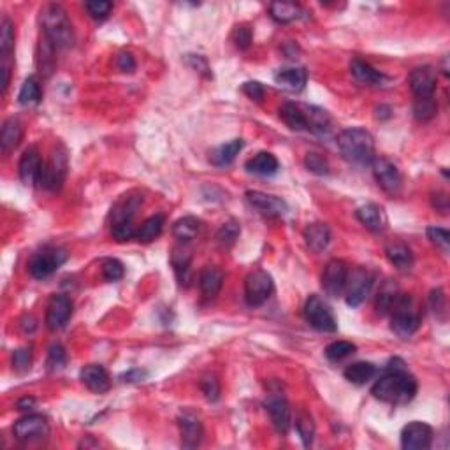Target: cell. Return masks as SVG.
Instances as JSON below:
<instances>
[{
  "instance_id": "obj_51",
  "label": "cell",
  "mask_w": 450,
  "mask_h": 450,
  "mask_svg": "<svg viewBox=\"0 0 450 450\" xmlns=\"http://www.w3.org/2000/svg\"><path fill=\"white\" fill-rule=\"evenodd\" d=\"M84 9L88 11V15L92 16L93 20H106L110 16L111 9H113V4L107 2V0H92V2H87L84 4Z\"/></svg>"
},
{
  "instance_id": "obj_24",
  "label": "cell",
  "mask_w": 450,
  "mask_h": 450,
  "mask_svg": "<svg viewBox=\"0 0 450 450\" xmlns=\"http://www.w3.org/2000/svg\"><path fill=\"white\" fill-rule=\"evenodd\" d=\"M355 216L364 227L370 229L371 232H382L387 225V218L380 206L377 204H364L355 211Z\"/></svg>"
},
{
  "instance_id": "obj_38",
  "label": "cell",
  "mask_w": 450,
  "mask_h": 450,
  "mask_svg": "<svg viewBox=\"0 0 450 450\" xmlns=\"http://www.w3.org/2000/svg\"><path fill=\"white\" fill-rule=\"evenodd\" d=\"M40 97H43V90H40V84L39 81H37V77H27L22 84V90H20V104H23V106H33V104L39 103Z\"/></svg>"
},
{
  "instance_id": "obj_42",
  "label": "cell",
  "mask_w": 450,
  "mask_h": 450,
  "mask_svg": "<svg viewBox=\"0 0 450 450\" xmlns=\"http://www.w3.org/2000/svg\"><path fill=\"white\" fill-rule=\"evenodd\" d=\"M436 111H438V104H436L435 96L415 99L414 114L419 121H429L431 118H435Z\"/></svg>"
},
{
  "instance_id": "obj_50",
  "label": "cell",
  "mask_w": 450,
  "mask_h": 450,
  "mask_svg": "<svg viewBox=\"0 0 450 450\" xmlns=\"http://www.w3.org/2000/svg\"><path fill=\"white\" fill-rule=\"evenodd\" d=\"M125 267L118 259H107L103 264V276L107 282H118L123 278Z\"/></svg>"
},
{
  "instance_id": "obj_57",
  "label": "cell",
  "mask_w": 450,
  "mask_h": 450,
  "mask_svg": "<svg viewBox=\"0 0 450 450\" xmlns=\"http://www.w3.org/2000/svg\"><path fill=\"white\" fill-rule=\"evenodd\" d=\"M117 67L121 73H134V70H136V60H134L132 53L121 52L120 55L117 57Z\"/></svg>"
},
{
  "instance_id": "obj_21",
  "label": "cell",
  "mask_w": 450,
  "mask_h": 450,
  "mask_svg": "<svg viewBox=\"0 0 450 450\" xmlns=\"http://www.w3.org/2000/svg\"><path fill=\"white\" fill-rule=\"evenodd\" d=\"M275 81L289 92H301L306 87L308 73L303 67H283L276 70Z\"/></svg>"
},
{
  "instance_id": "obj_55",
  "label": "cell",
  "mask_w": 450,
  "mask_h": 450,
  "mask_svg": "<svg viewBox=\"0 0 450 450\" xmlns=\"http://www.w3.org/2000/svg\"><path fill=\"white\" fill-rule=\"evenodd\" d=\"M185 60H187V63L195 70V73L202 74V76H206V77H211V69H209V66H208V62H206L204 57L187 55L185 57Z\"/></svg>"
},
{
  "instance_id": "obj_60",
  "label": "cell",
  "mask_w": 450,
  "mask_h": 450,
  "mask_svg": "<svg viewBox=\"0 0 450 450\" xmlns=\"http://www.w3.org/2000/svg\"><path fill=\"white\" fill-rule=\"evenodd\" d=\"M147 377H148L147 371L130 370L128 373H125L121 378H123V382H128V384H136V382H143Z\"/></svg>"
},
{
  "instance_id": "obj_3",
  "label": "cell",
  "mask_w": 450,
  "mask_h": 450,
  "mask_svg": "<svg viewBox=\"0 0 450 450\" xmlns=\"http://www.w3.org/2000/svg\"><path fill=\"white\" fill-rule=\"evenodd\" d=\"M43 36L55 46V50H67L74 44V30L67 11L59 4H48L40 11Z\"/></svg>"
},
{
  "instance_id": "obj_10",
  "label": "cell",
  "mask_w": 450,
  "mask_h": 450,
  "mask_svg": "<svg viewBox=\"0 0 450 450\" xmlns=\"http://www.w3.org/2000/svg\"><path fill=\"white\" fill-rule=\"evenodd\" d=\"M13 433H15L16 440H20V442H36V440H43L50 435L48 419L39 414L25 415V417H22L20 421L15 422Z\"/></svg>"
},
{
  "instance_id": "obj_35",
  "label": "cell",
  "mask_w": 450,
  "mask_h": 450,
  "mask_svg": "<svg viewBox=\"0 0 450 450\" xmlns=\"http://www.w3.org/2000/svg\"><path fill=\"white\" fill-rule=\"evenodd\" d=\"M343 375L348 382H352V384L364 385L368 384L375 375H377V368H375V364L366 363V361H361V363H354L350 364V366H347V370H345Z\"/></svg>"
},
{
  "instance_id": "obj_37",
  "label": "cell",
  "mask_w": 450,
  "mask_h": 450,
  "mask_svg": "<svg viewBox=\"0 0 450 450\" xmlns=\"http://www.w3.org/2000/svg\"><path fill=\"white\" fill-rule=\"evenodd\" d=\"M164 223L165 218L162 215L150 216V218L141 223V227L137 229L136 238L143 243L153 241V239H157L158 236L162 234V231H164Z\"/></svg>"
},
{
  "instance_id": "obj_5",
  "label": "cell",
  "mask_w": 450,
  "mask_h": 450,
  "mask_svg": "<svg viewBox=\"0 0 450 450\" xmlns=\"http://www.w3.org/2000/svg\"><path fill=\"white\" fill-rule=\"evenodd\" d=\"M67 169H69V155H67L66 148L59 144V147L53 148L48 162L43 164V171H40L39 178L40 187L50 192L60 190L63 181H66Z\"/></svg>"
},
{
  "instance_id": "obj_4",
  "label": "cell",
  "mask_w": 450,
  "mask_h": 450,
  "mask_svg": "<svg viewBox=\"0 0 450 450\" xmlns=\"http://www.w3.org/2000/svg\"><path fill=\"white\" fill-rule=\"evenodd\" d=\"M391 329L399 338H410L421 326V313L414 299L407 294H398L391 306Z\"/></svg>"
},
{
  "instance_id": "obj_58",
  "label": "cell",
  "mask_w": 450,
  "mask_h": 450,
  "mask_svg": "<svg viewBox=\"0 0 450 450\" xmlns=\"http://www.w3.org/2000/svg\"><path fill=\"white\" fill-rule=\"evenodd\" d=\"M431 306L435 313H440V311L445 310V296H443V292L440 289L431 292Z\"/></svg>"
},
{
  "instance_id": "obj_39",
  "label": "cell",
  "mask_w": 450,
  "mask_h": 450,
  "mask_svg": "<svg viewBox=\"0 0 450 450\" xmlns=\"http://www.w3.org/2000/svg\"><path fill=\"white\" fill-rule=\"evenodd\" d=\"M15 50V25L8 16H4L0 23V53L2 60H8Z\"/></svg>"
},
{
  "instance_id": "obj_61",
  "label": "cell",
  "mask_w": 450,
  "mask_h": 450,
  "mask_svg": "<svg viewBox=\"0 0 450 450\" xmlns=\"http://www.w3.org/2000/svg\"><path fill=\"white\" fill-rule=\"evenodd\" d=\"M2 76H4V80H2V96H6L9 83H11V66L8 63V60L2 62Z\"/></svg>"
},
{
  "instance_id": "obj_13",
  "label": "cell",
  "mask_w": 450,
  "mask_h": 450,
  "mask_svg": "<svg viewBox=\"0 0 450 450\" xmlns=\"http://www.w3.org/2000/svg\"><path fill=\"white\" fill-rule=\"evenodd\" d=\"M371 287H373V276L366 269H355L354 273H350L347 289H345L348 306H361L366 301V297L370 296Z\"/></svg>"
},
{
  "instance_id": "obj_18",
  "label": "cell",
  "mask_w": 450,
  "mask_h": 450,
  "mask_svg": "<svg viewBox=\"0 0 450 450\" xmlns=\"http://www.w3.org/2000/svg\"><path fill=\"white\" fill-rule=\"evenodd\" d=\"M20 179L23 181V185L32 187V185L39 183L40 171H43V160L40 155L36 148H29L25 153L20 158Z\"/></svg>"
},
{
  "instance_id": "obj_36",
  "label": "cell",
  "mask_w": 450,
  "mask_h": 450,
  "mask_svg": "<svg viewBox=\"0 0 450 450\" xmlns=\"http://www.w3.org/2000/svg\"><path fill=\"white\" fill-rule=\"evenodd\" d=\"M143 204V197L141 195H134V197H125L123 201L118 202L117 208L113 209V223L118 222H134V215Z\"/></svg>"
},
{
  "instance_id": "obj_56",
  "label": "cell",
  "mask_w": 450,
  "mask_h": 450,
  "mask_svg": "<svg viewBox=\"0 0 450 450\" xmlns=\"http://www.w3.org/2000/svg\"><path fill=\"white\" fill-rule=\"evenodd\" d=\"M243 92L250 97L255 103H260L264 99V87L259 83V81H246L243 84Z\"/></svg>"
},
{
  "instance_id": "obj_33",
  "label": "cell",
  "mask_w": 450,
  "mask_h": 450,
  "mask_svg": "<svg viewBox=\"0 0 450 450\" xmlns=\"http://www.w3.org/2000/svg\"><path fill=\"white\" fill-rule=\"evenodd\" d=\"M269 15L278 23H292L303 18L306 13L297 4H290V2H271V6H269Z\"/></svg>"
},
{
  "instance_id": "obj_62",
  "label": "cell",
  "mask_w": 450,
  "mask_h": 450,
  "mask_svg": "<svg viewBox=\"0 0 450 450\" xmlns=\"http://www.w3.org/2000/svg\"><path fill=\"white\" fill-rule=\"evenodd\" d=\"M20 326H22V329L25 331V333H32V331L37 327V324L32 315H27V317H23L22 319V324H20Z\"/></svg>"
},
{
  "instance_id": "obj_11",
  "label": "cell",
  "mask_w": 450,
  "mask_h": 450,
  "mask_svg": "<svg viewBox=\"0 0 450 450\" xmlns=\"http://www.w3.org/2000/svg\"><path fill=\"white\" fill-rule=\"evenodd\" d=\"M435 431L426 422H410L401 431V447L405 450H428L431 447Z\"/></svg>"
},
{
  "instance_id": "obj_46",
  "label": "cell",
  "mask_w": 450,
  "mask_h": 450,
  "mask_svg": "<svg viewBox=\"0 0 450 450\" xmlns=\"http://www.w3.org/2000/svg\"><path fill=\"white\" fill-rule=\"evenodd\" d=\"M304 165H306L308 171L315 172V174H329V164H327V160L320 153H315V151L306 153V157H304Z\"/></svg>"
},
{
  "instance_id": "obj_14",
  "label": "cell",
  "mask_w": 450,
  "mask_h": 450,
  "mask_svg": "<svg viewBox=\"0 0 450 450\" xmlns=\"http://www.w3.org/2000/svg\"><path fill=\"white\" fill-rule=\"evenodd\" d=\"M70 317H73V301L62 294L53 296L46 310V327L50 331L63 329Z\"/></svg>"
},
{
  "instance_id": "obj_44",
  "label": "cell",
  "mask_w": 450,
  "mask_h": 450,
  "mask_svg": "<svg viewBox=\"0 0 450 450\" xmlns=\"http://www.w3.org/2000/svg\"><path fill=\"white\" fill-rule=\"evenodd\" d=\"M355 350H357V348H355V345L350 343V341H333V343L326 347V357L329 359V361H333V363H338V361H343L345 357L354 354Z\"/></svg>"
},
{
  "instance_id": "obj_12",
  "label": "cell",
  "mask_w": 450,
  "mask_h": 450,
  "mask_svg": "<svg viewBox=\"0 0 450 450\" xmlns=\"http://www.w3.org/2000/svg\"><path fill=\"white\" fill-rule=\"evenodd\" d=\"M371 167H373V174L377 183L384 188L387 194H399L403 187V176L399 172V169L396 167V164H392L389 158H375L371 162Z\"/></svg>"
},
{
  "instance_id": "obj_7",
  "label": "cell",
  "mask_w": 450,
  "mask_h": 450,
  "mask_svg": "<svg viewBox=\"0 0 450 450\" xmlns=\"http://www.w3.org/2000/svg\"><path fill=\"white\" fill-rule=\"evenodd\" d=\"M304 319L319 333H336L338 322L329 304L319 296H310L304 303Z\"/></svg>"
},
{
  "instance_id": "obj_40",
  "label": "cell",
  "mask_w": 450,
  "mask_h": 450,
  "mask_svg": "<svg viewBox=\"0 0 450 450\" xmlns=\"http://www.w3.org/2000/svg\"><path fill=\"white\" fill-rule=\"evenodd\" d=\"M296 431L304 447H310L315 440V422L310 414L299 412L296 415Z\"/></svg>"
},
{
  "instance_id": "obj_15",
  "label": "cell",
  "mask_w": 450,
  "mask_h": 450,
  "mask_svg": "<svg viewBox=\"0 0 450 450\" xmlns=\"http://www.w3.org/2000/svg\"><path fill=\"white\" fill-rule=\"evenodd\" d=\"M266 408L269 412V417H271L273 426H275L276 431L280 435H287L292 426V410H290V405L283 396H280L278 392L276 394H269L266 401Z\"/></svg>"
},
{
  "instance_id": "obj_6",
  "label": "cell",
  "mask_w": 450,
  "mask_h": 450,
  "mask_svg": "<svg viewBox=\"0 0 450 450\" xmlns=\"http://www.w3.org/2000/svg\"><path fill=\"white\" fill-rule=\"evenodd\" d=\"M69 253L60 246H44L37 253H33L29 262V271L33 278L44 280L52 276L62 264L67 262Z\"/></svg>"
},
{
  "instance_id": "obj_19",
  "label": "cell",
  "mask_w": 450,
  "mask_h": 450,
  "mask_svg": "<svg viewBox=\"0 0 450 450\" xmlns=\"http://www.w3.org/2000/svg\"><path fill=\"white\" fill-rule=\"evenodd\" d=\"M179 435H181V445L185 449H195L201 443L204 429H202L201 421L192 414H183L178 419Z\"/></svg>"
},
{
  "instance_id": "obj_53",
  "label": "cell",
  "mask_w": 450,
  "mask_h": 450,
  "mask_svg": "<svg viewBox=\"0 0 450 450\" xmlns=\"http://www.w3.org/2000/svg\"><path fill=\"white\" fill-rule=\"evenodd\" d=\"M201 391L208 401H216L220 398V384L213 375H206L201 380Z\"/></svg>"
},
{
  "instance_id": "obj_9",
  "label": "cell",
  "mask_w": 450,
  "mask_h": 450,
  "mask_svg": "<svg viewBox=\"0 0 450 450\" xmlns=\"http://www.w3.org/2000/svg\"><path fill=\"white\" fill-rule=\"evenodd\" d=\"M348 266L340 259H333L326 264L322 273V289L329 297H340L345 294L348 282Z\"/></svg>"
},
{
  "instance_id": "obj_17",
  "label": "cell",
  "mask_w": 450,
  "mask_h": 450,
  "mask_svg": "<svg viewBox=\"0 0 450 450\" xmlns=\"http://www.w3.org/2000/svg\"><path fill=\"white\" fill-rule=\"evenodd\" d=\"M246 199L250 204L255 209H259L262 215L266 216H283L289 211V206L283 199L276 197V195L264 194L259 190H248L246 192Z\"/></svg>"
},
{
  "instance_id": "obj_47",
  "label": "cell",
  "mask_w": 450,
  "mask_h": 450,
  "mask_svg": "<svg viewBox=\"0 0 450 450\" xmlns=\"http://www.w3.org/2000/svg\"><path fill=\"white\" fill-rule=\"evenodd\" d=\"M428 238L429 241L433 243V245L436 246L438 250H442V253H447L450 248V234L447 229H442V227H436V225H433V227H428Z\"/></svg>"
},
{
  "instance_id": "obj_63",
  "label": "cell",
  "mask_w": 450,
  "mask_h": 450,
  "mask_svg": "<svg viewBox=\"0 0 450 450\" xmlns=\"http://www.w3.org/2000/svg\"><path fill=\"white\" fill-rule=\"evenodd\" d=\"M33 407H36V399H33V398H23V399H20L18 403H16V408H18V410H22V412L32 410Z\"/></svg>"
},
{
  "instance_id": "obj_16",
  "label": "cell",
  "mask_w": 450,
  "mask_h": 450,
  "mask_svg": "<svg viewBox=\"0 0 450 450\" xmlns=\"http://www.w3.org/2000/svg\"><path fill=\"white\" fill-rule=\"evenodd\" d=\"M436 81H438V76H436V70L431 66L417 67V69L412 70L410 77H408V83H410L415 99L435 96Z\"/></svg>"
},
{
  "instance_id": "obj_2",
  "label": "cell",
  "mask_w": 450,
  "mask_h": 450,
  "mask_svg": "<svg viewBox=\"0 0 450 450\" xmlns=\"http://www.w3.org/2000/svg\"><path fill=\"white\" fill-rule=\"evenodd\" d=\"M338 148L347 162L354 165H370L375 160V140L366 128H345L338 136Z\"/></svg>"
},
{
  "instance_id": "obj_34",
  "label": "cell",
  "mask_w": 450,
  "mask_h": 450,
  "mask_svg": "<svg viewBox=\"0 0 450 450\" xmlns=\"http://www.w3.org/2000/svg\"><path fill=\"white\" fill-rule=\"evenodd\" d=\"M201 229V222L195 216H183V218L176 220L172 225V234L179 243H188L197 236Z\"/></svg>"
},
{
  "instance_id": "obj_48",
  "label": "cell",
  "mask_w": 450,
  "mask_h": 450,
  "mask_svg": "<svg viewBox=\"0 0 450 450\" xmlns=\"http://www.w3.org/2000/svg\"><path fill=\"white\" fill-rule=\"evenodd\" d=\"M137 229L134 225V222H118L111 225V236L117 241H128V239L136 238Z\"/></svg>"
},
{
  "instance_id": "obj_8",
  "label": "cell",
  "mask_w": 450,
  "mask_h": 450,
  "mask_svg": "<svg viewBox=\"0 0 450 450\" xmlns=\"http://www.w3.org/2000/svg\"><path fill=\"white\" fill-rule=\"evenodd\" d=\"M275 290L273 276L264 269L252 271L245 280V299L248 306H262Z\"/></svg>"
},
{
  "instance_id": "obj_45",
  "label": "cell",
  "mask_w": 450,
  "mask_h": 450,
  "mask_svg": "<svg viewBox=\"0 0 450 450\" xmlns=\"http://www.w3.org/2000/svg\"><path fill=\"white\" fill-rule=\"evenodd\" d=\"M66 363H67L66 348L59 343L52 345V347H50V352H48V361H46V364H48V370L59 371L66 366Z\"/></svg>"
},
{
  "instance_id": "obj_20",
  "label": "cell",
  "mask_w": 450,
  "mask_h": 450,
  "mask_svg": "<svg viewBox=\"0 0 450 450\" xmlns=\"http://www.w3.org/2000/svg\"><path fill=\"white\" fill-rule=\"evenodd\" d=\"M81 382L96 394H104L111 389V378L100 364H88L80 373Z\"/></svg>"
},
{
  "instance_id": "obj_28",
  "label": "cell",
  "mask_w": 450,
  "mask_h": 450,
  "mask_svg": "<svg viewBox=\"0 0 450 450\" xmlns=\"http://www.w3.org/2000/svg\"><path fill=\"white\" fill-rule=\"evenodd\" d=\"M350 73L359 83L368 84V87H378V84H384L385 76L382 73H378L375 67H371L370 63L363 62V60H352L350 63Z\"/></svg>"
},
{
  "instance_id": "obj_23",
  "label": "cell",
  "mask_w": 450,
  "mask_h": 450,
  "mask_svg": "<svg viewBox=\"0 0 450 450\" xmlns=\"http://www.w3.org/2000/svg\"><path fill=\"white\" fill-rule=\"evenodd\" d=\"M304 241H306L308 248H310L311 252H324L331 243V229L327 227L326 223H310V225L304 229Z\"/></svg>"
},
{
  "instance_id": "obj_59",
  "label": "cell",
  "mask_w": 450,
  "mask_h": 450,
  "mask_svg": "<svg viewBox=\"0 0 450 450\" xmlns=\"http://www.w3.org/2000/svg\"><path fill=\"white\" fill-rule=\"evenodd\" d=\"M433 208H435L436 211H440L445 215V213L449 211V197H447L445 194H442V192L435 194L433 195Z\"/></svg>"
},
{
  "instance_id": "obj_52",
  "label": "cell",
  "mask_w": 450,
  "mask_h": 450,
  "mask_svg": "<svg viewBox=\"0 0 450 450\" xmlns=\"http://www.w3.org/2000/svg\"><path fill=\"white\" fill-rule=\"evenodd\" d=\"M396 296H398V290H396V287L385 285L384 289L380 290V294H378V299H377L378 313L387 315L389 311H391V306H392V303H394Z\"/></svg>"
},
{
  "instance_id": "obj_32",
  "label": "cell",
  "mask_w": 450,
  "mask_h": 450,
  "mask_svg": "<svg viewBox=\"0 0 450 450\" xmlns=\"http://www.w3.org/2000/svg\"><path fill=\"white\" fill-rule=\"evenodd\" d=\"M280 118L292 130H306V114H304V106H301V104L285 103L280 107Z\"/></svg>"
},
{
  "instance_id": "obj_29",
  "label": "cell",
  "mask_w": 450,
  "mask_h": 450,
  "mask_svg": "<svg viewBox=\"0 0 450 450\" xmlns=\"http://www.w3.org/2000/svg\"><path fill=\"white\" fill-rule=\"evenodd\" d=\"M385 255H387L389 262L396 269H399V271H407V269H410L414 266V253H412V250L405 243H391L385 248Z\"/></svg>"
},
{
  "instance_id": "obj_43",
  "label": "cell",
  "mask_w": 450,
  "mask_h": 450,
  "mask_svg": "<svg viewBox=\"0 0 450 450\" xmlns=\"http://www.w3.org/2000/svg\"><path fill=\"white\" fill-rule=\"evenodd\" d=\"M55 46L50 43L46 37H40V57H39V67L40 73H44L46 76H50L55 67Z\"/></svg>"
},
{
  "instance_id": "obj_49",
  "label": "cell",
  "mask_w": 450,
  "mask_h": 450,
  "mask_svg": "<svg viewBox=\"0 0 450 450\" xmlns=\"http://www.w3.org/2000/svg\"><path fill=\"white\" fill-rule=\"evenodd\" d=\"M32 368V350L30 348H18L13 354V370L16 373H27Z\"/></svg>"
},
{
  "instance_id": "obj_1",
  "label": "cell",
  "mask_w": 450,
  "mask_h": 450,
  "mask_svg": "<svg viewBox=\"0 0 450 450\" xmlns=\"http://www.w3.org/2000/svg\"><path fill=\"white\" fill-rule=\"evenodd\" d=\"M371 394L391 405H407L417 394V380L407 370V364L401 359L394 357L391 359L384 377L375 382Z\"/></svg>"
},
{
  "instance_id": "obj_22",
  "label": "cell",
  "mask_w": 450,
  "mask_h": 450,
  "mask_svg": "<svg viewBox=\"0 0 450 450\" xmlns=\"http://www.w3.org/2000/svg\"><path fill=\"white\" fill-rule=\"evenodd\" d=\"M304 114H306V130L313 132L317 136H327L333 128V120L322 107L304 106Z\"/></svg>"
},
{
  "instance_id": "obj_31",
  "label": "cell",
  "mask_w": 450,
  "mask_h": 450,
  "mask_svg": "<svg viewBox=\"0 0 450 450\" xmlns=\"http://www.w3.org/2000/svg\"><path fill=\"white\" fill-rule=\"evenodd\" d=\"M243 144H245L243 140H232L231 143L220 144L215 150L209 151V162H211L213 165H218V167L229 165L231 162H234V158L238 157L239 151L243 150Z\"/></svg>"
},
{
  "instance_id": "obj_30",
  "label": "cell",
  "mask_w": 450,
  "mask_h": 450,
  "mask_svg": "<svg viewBox=\"0 0 450 450\" xmlns=\"http://www.w3.org/2000/svg\"><path fill=\"white\" fill-rule=\"evenodd\" d=\"M23 137V127L16 118H9V120L4 121L2 125V130H0V148L4 153H9V151L15 150L20 144Z\"/></svg>"
},
{
  "instance_id": "obj_26",
  "label": "cell",
  "mask_w": 450,
  "mask_h": 450,
  "mask_svg": "<svg viewBox=\"0 0 450 450\" xmlns=\"http://www.w3.org/2000/svg\"><path fill=\"white\" fill-rule=\"evenodd\" d=\"M223 285V273L220 271L218 267H204L199 275V287H201L202 296L213 299L215 296H218V292L222 290Z\"/></svg>"
},
{
  "instance_id": "obj_25",
  "label": "cell",
  "mask_w": 450,
  "mask_h": 450,
  "mask_svg": "<svg viewBox=\"0 0 450 450\" xmlns=\"http://www.w3.org/2000/svg\"><path fill=\"white\" fill-rule=\"evenodd\" d=\"M171 264L172 269H174V275L178 278L179 285L188 287L192 282L190 276V264H192V255L187 248L183 246H176L172 248L171 253Z\"/></svg>"
},
{
  "instance_id": "obj_27",
  "label": "cell",
  "mask_w": 450,
  "mask_h": 450,
  "mask_svg": "<svg viewBox=\"0 0 450 450\" xmlns=\"http://www.w3.org/2000/svg\"><path fill=\"white\" fill-rule=\"evenodd\" d=\"M246 169H248V172H253V174L264 176V178H266V176L276 174L280 169V164L278 158L273 153L260 151V153H257L255 157H252L246 162Z\"/></svg>"
},
{
  "instance_id": "obj_41",
  "label": "cell",
  "mask_w": 450,
  "mask_h": 450,
  "mask_svg": "<svg viewBox=\"0 0 450 450\" xmlns=\"http://www.w3.org/2000/svg\"><path fill=\"white\" fill-rule=\"evenodd\" d=\"M239 234H241V225L236 220H229V222L222 223V227L216 232V241L222 246L229 248V246L234 245L238 241Z\"/></svg>"
},
{
  "instance_id": "obj_54",
  "label": "cell",
  "mask_w": 450,
  "mask_h": 450,
  "mask_svg": "<svg viewBox=\"0 0 450 450\" xmlns=\"http://www.w3.org/2000/svg\"><path fill=\"white\" fill-rule=\"evenodd\" d=\"M232 39H234L236 46L239 50H248L250 44H252V29L248 25H239L234 29V33H232Z\"/></svg>"
}]
</instances>
